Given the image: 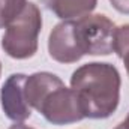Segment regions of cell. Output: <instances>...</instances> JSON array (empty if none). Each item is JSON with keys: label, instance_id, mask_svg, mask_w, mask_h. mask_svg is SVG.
Returning a JSON list of instances; mask_svg holds the SVG:
<instances>
[{"label": "cell", "instance_id": "5", "mask_svg": "<svg viewBox=\"0 0 129 129\" xmlns=\"http://www.w3.org/2000/svg\"><path fill=\"white\" fill-rule=\"evenodd\" d=\"M26 78L27 75L24 74L9 75L0 92L3 113L8 119H11L15 123H23L32 116V107L26 98L24 90Z\"/></svg>", "mask_w": 129, "mask_h": 129}, {"label": "cell", "instance_id": "3", "mask_svg": "<svg viewBox=\"0 0 129 129\" xmlns=\"http://www.w3.org/2000/svg\"><path fill=\"white\" fill-rule=\"evenodd\" d=\"M42 29V15L39 8L27 2L21 14L6 26L2 38L3 51L17 60L30 59L38 51V39Z\"/></svg>", "mask_w": 129, "mask_h": 129}, {"label": "cell", "instance_id": "8", "mask_svg": "<svg viewBox=\"0 0 129 129\" xmlns=\"http://www.w3.org/2000/svg\"><path fill=\"white\" fill-rule=\"evenodd\" d=\"M26 3V0H0V29H6L21 14Z\"/></svg>", "mask_w": 129, "mask_h": 129}, {"label": "cell", "instance_id": "13", "mask_svg": "<svg viewBox=\"0 0 129 129\" xmlns=\"http://www.w3.org/2000/svg\"><path fill=\"white\" fill-rule=\"evenodd\" d=\"M0 75H2V63H0Z\"/></svg>", "mask_w": 129, "mask_h": 129}, {"label": "cell", "instance_id": "4", "mask_svg": "<svg viewBox=\"0 0 129 129\" xmlns=\"http://www.w3.org/2000/svg\"><path fill=\"white\" fill-rule=\"evenodd\" d=\"M114 32V23L102 14H89L72 20V38L78 57L111 54Z\"/></svg>", "mask_w": 129, "mask_h": 129}, {"label": "cell", "instance_id": "6", "mask_svg": "<svg viewBox=\"0 0 129 129\" xmlns=\"http://www.w3.org/2000/svg\"><path fill=\"white\" fill-rule=\"evenodd\" d=\"M47 8L60 20H75L95 11L98 0H44Z\"/></svg>", "mask_w": 129, "mask_h": 129}, {"label": "cell", "instance_id": "11", "mask_svg": "<svg viewBox=\"0 0 129 129\" xmlns=\"http://www.w3.org/2000/svg\"><path fill=\"white\" fill-rule=\"evenodd\" d=\"M120 125L123 126V129H129V114H128V117H126V119L120 123Z\"/></svg>", "mask_w": 129, "mask_h": 129}, {"label": "cell", "instance_id": "9", "mask_svg": "<svg viewBox=\"0 0 129 129\" xmlns=\"http://www.w3.org/2000/svg\"><path fill=\"white\" fill-rule=\"evenodd\" d=\"M110 3L117 12L129 15V0H110Z\"/></svg>", "mask_w": 129, "mask_h": 129}, {"label": "cell", "instance_id": "12", "mask_svg": "<svg viewBox=\"0 0 129 129\" xmlns=\"http://www.w3.org/2000/svg\"><path fill=\"white\" fill-rule=\"evenodd\" d=\"M114 129H123V126H122V125H119L117 128H114Z\"/></svg>", "mask_w": 129, "mask_h": 129}, {"label": "cell", "instance_id": "1", "mask_svg": "<svg viewBox=\"0 0 129 129\" xmlns=\"http://www.w3.org/2000/svg\"><path fill=\"white\" fill-rule=\"evenodd\" d=\"M120 74L111 63L93 62L80 66L71 77L84 119H107L119 107Z\"/></svg>", "mask_w": 129, "mask_h": 129}, {"label": "cell", "instance_id": "10", "mask_svg": "<svg viewBox=\"0 0 129 129\" xmlns=\"http://www.w3.org/2000/svg\"><path fill=\"white\" fill-rule=\"evenodd\" d=\"M9 129H33V128H29L27 125H23V123H15V125H12Z\"/></svg>", "mask_w": 129, "mask_h": 129}, {"label": "cell", "instance_id": "2", "mask_svg": "<svg viewBox=\"0 0 129 129\" xmlns=\"http://www.w3.org/2000/svg\"><path fill=\"white\" fill-rule=\"evenodd\" d=\"M24 90L30 107L53 125H71L84 119L75 90L68 89L56 74L36 72L27 75Z\"/></svg>", "mask_w": 129, "mask_h": 129}, {"label": "cell", "instance_id": "7", "mask_svg": "<svg viewBox=\"0 0 129 129\" xmlns=\"http://www.w3.org/2000/svg\"><path fill=\"white\" fill-rule=\"evenodd\" d=\"M113 53H116L123 60L129 77V24H123L120 27H116Z\"/></svg>", "mask_w": 129, "mask_h": 129}]
</instances>
